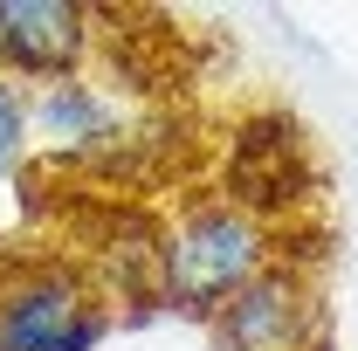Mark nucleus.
Returning <instances> with one entry per match:
<instances>
[{
    "label": "nucleus",
    "instance_id": "39448f33",
    "mask_svg": "<svg viewBox=\"0 0 358 351\" xmlns=\"http://www.w3.org/2000/svg\"><path fill=\"white\" fill-rule=\"evenodd\" d=\"M221 351H310L317 338V296L296 262H275L262 282H248L234 303L207 324Z\"/></svg>",
    "mask_w": 358,
    "mask_h": 351
},
{
    "label": "nucleus",
    "instance_id": "f03ea898",
    "mask_svg": "<svg viewBox=\"0 0 358 351\" xmlns=\"http://www.w3.org/2000/svg\"><path fill=\"white\" fill-rule=\"evenodd\" d=\"M117 331V296L83 255H0V351H96Z\"/></svg>",
    "mask_w": 358,
    "mask_h": 351
},
{
    "label": "nucleus",
    "instance_id": "7ed1b4c3",
    "mask_svg": "<svg viewBox=\"0 0 358 351\" xmlns=\"http://www.w3.org/2000/svg\"><path fill=\"white\" fill-rule=\"evenodd\" d=\"M28 110H35V159L62 166V173H110L138 145V117L124 89H110L96 69L28 89Z\"/></svg>",
    "mask_w": 358,
    "mask_h": 351
},
{
    "label": "nucleus",
    "instance_id": "0eeeda50",
    "mask_svg": "<svg viewBox=\"0 0 358 351\" xmlns=\"http://www.w3.org/2000/svg\"><path fill=\"white\" fill-rule=\"evenodd\" d=\"M35 159V110H28V89L14 76H0V179H14Z\"/></svg>",
    "mask_w": 358,
    "mask_h": 351
},
{
    "label": "nucleus",
    "instance_id": "423d86ee",
    "mask_svg": "<svg viewBox=\"0 0 358 351\" xmlns=\"http://www.w3.org/2000/svg\"><path fill=\"white\" fill-rule=\"evenodd\" d=\"M221 193L241 200L248 214L275 220V207H296L310 193V159H303V138L289 117H255L241 124L234 145H227V173H221Z\"/></svg>",
    "mask_w": 358,
    "mask_h": 351
},
{
    "label": "nucleus",
    "instance_id": "f257e3e1",
    "mask_svg": "<svg viewBox=\"0 0 358 351\" xmlns=\"http://www.w3.org/2000/svg\"><path fill=\"white\" fill-rule=\"evenodd\" d=\"M282 255V227L248 214L227 193H193L159 220V310L214 324L248 282H262Z\"/></svg>",
    "mask_w": 358,
    "mask_h": 351
},
{
    "label": "nucleus",
    "instance_id": "20e7f679",
    "mask_svg": "<svg viewBox=\"0 0 358 351\" xmlns=\"http://www.w3.org/2000/svg\"><path fill=\"white\" fill-rule=\"evenodd\" d=\"M110 14L90 0H0V76H14L21 89H48L90 76Z\"/></svg>",
    "mask_w": 358,
    "mask_h": 351
}]
</instances>
